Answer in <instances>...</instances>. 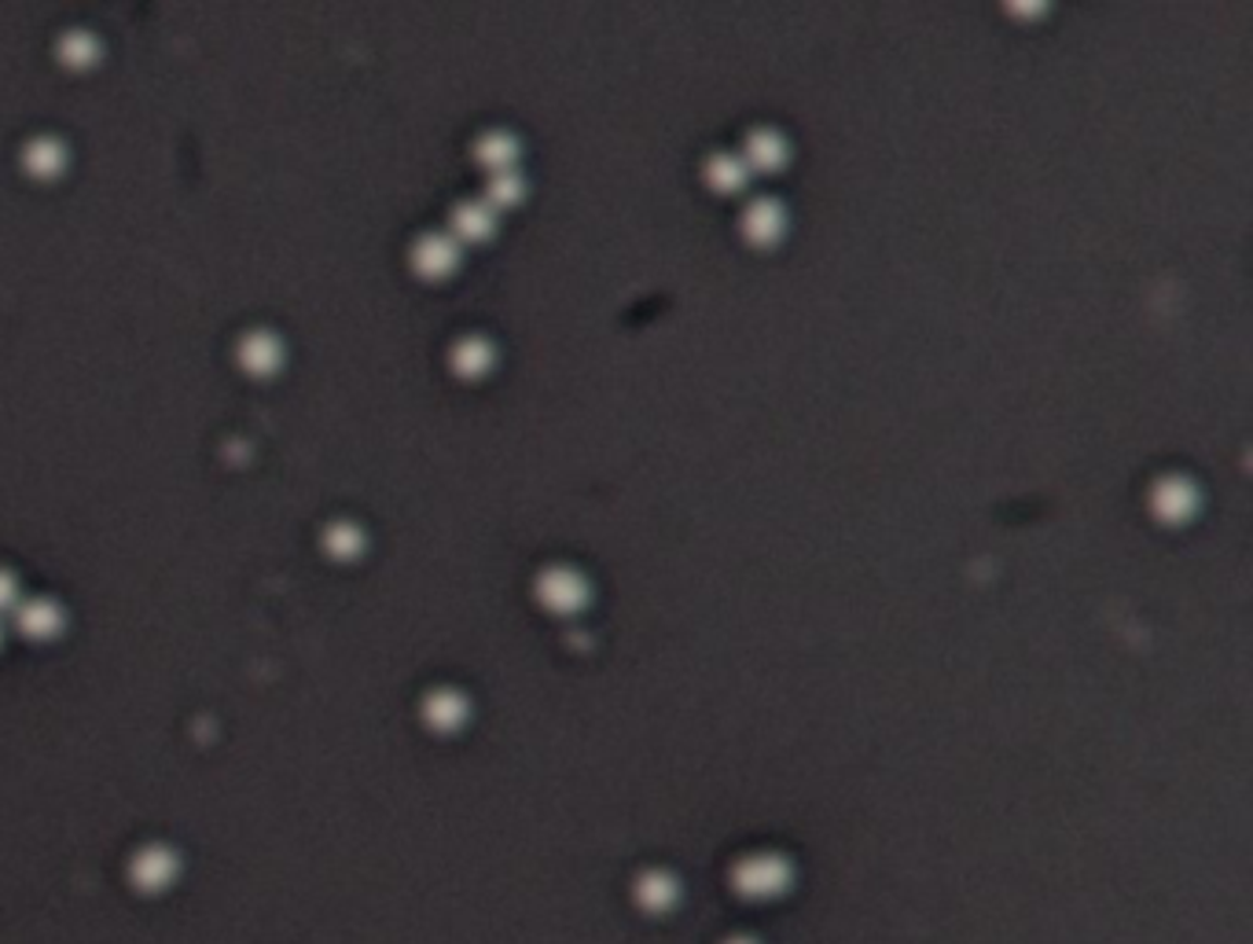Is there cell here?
<instances>
[{"instance_id": "obj_13", "label": "cell", "mask_w": 1253, "mask_h": 944, "mask_svg": "<svg viewBox=\"0 0 1253 944\" xmlns=\"http://www.w3.org/2000/svg\"><path fill=\"white\" fill-rule=\"evenodd\" d=\"M63 162L66 155L55 140H37L26 148V166H30V173H37V177H55V173L63 169Z\"/></svg>"}, {"instance_id": "obj_6", "label": "cell", "mask_w": 1253, "mask_h": 944, "mask_svg": "<svg viewBox=\"0 0 1253 944\" xmlns=\"http://www.w3.org/2000/svg\"><path fill=\"white\" fill-rule=\"evenodd\" d=\"M702 180H706V188L717 191V196H736V191H743L750 185V169L743 166V159H739L736 151H717V155H710L706 166H702Z\"/></svg>"}, {"instance_id": "obj_4", "label": "cell", "mask_w": 1253, "mask_h": 944, "mask_svg": "<svg viewBox=\"0 0 1253 944\" xmlns=\"http://www.w3.org/2000/svg\"><path fill=\"white\" fill-rule=\"evenodd\" d=\"M412 268L423 279H446L460 268V243L449 232L419 236L412 247Z\"/></svg>"}, {"instance_id": "obj_12", "label": "cell", "mask_w": 1253, "mask_h": 944, "mask_svg": "<svg viewBox=\"0 0 1253 944\" xmlns=\"http://www.w3.org/2000/svg\"><path fill=\"white\" fill-rule=\"evenodd\" d=\"M523 196H526V185H523V177H518L515 169H508V173H493V177H489V185H486V206L493 210V214H504V210H511V206H518V202H523Z\"/></svg>"}, {"instance_id": "obj_14", "label": "cell", "mask_w": 1253, "mask_h": 944, "mask_svg": "<svg viewBox=\"0 0 1253 944\" xmlns=\"http://www.w3.org/2000/svg\"><path fill=\"white\" fill-rule=\"evenodd\" d=\"M327 547H331V552L339 555V558L356 555V552H361V529H353V526L331 529V533H327Z\"/></svg>"}, {"instance_id": "obj_2", "label": "cell", "mask_w": 1253, "mask_h": 944, "mask_svg": "<svg viewBox=\"0 0 1253 944\" xmlns=\"http://www.w3.org/2000/svg\"><path fill=\"white\" fill-rule=\"evenodd\" d=\"M1147 504H1151V515L1158 518L1162 526H1183L1199 512V486L1183 475H1162L1151 486Z\"/></svg>"}, {"instance_id": "obj_10", "label": "cell", "mask_w": 1253, "mask_h": 944, "mask_svg": "<svg viewBox=\"0 0 1253 944\" xmlns=\"http://www.w3.org/2000/svg\"><path fill=\"white\" fill-rule=\"evenodd\" d=\"M493 364H497V350L493 342L486 339H464L452 350V372H456L460 379H481Z\"/></svg>"}, {"instance_id": "obj_16", "label": "cell", "mask_w": 1253, "mask_h": 944, "mask_svg": "<svg viewBox=\"0 0 1253 944\" xmlns=\"http://www.w3.org/2000/svg\"><path fill=\"white\" fill-rule=\"evenodd\" d=\"M18 603H23V589H18L15 574L12 570H0V614L18 611Z\"/></svg>"}, {"instance_id": "obj_9", "label": "cell", "mask_w": 1253, "mask_h": 944, "mask_svg": "<svg viewBox=\"0 0 1253 944\" xmlns=\"http://www.w3.org/2000/svg\"><path fill=\"white\" fill-rule=\"evenodd\" d=\"M518 140L511 137V133H486V137H481L478 143H475V159H478V166H486L489 169V177H493V173H508V169H515V162H518Z\"/></svg>"}, {"instance_id": "obj_5", "label": "cell", "mask_w": 1253, "mask_h": 944, "mask_svg": "<svg viewBox=\"0 0 1253 944\" xmlns=\"http://www.w3.org/2000/svg\"><path fill=\"white\" fill-rule=\"evenodd\" d=\"M743 166L750 173H779L790 159V143L784 133L776 129H754L743 140Z\"/></svg>"}, {"instance_id": "obj_15", "label": "cell", "mask_w": 1253, "mask_h": 944, "mask_svg": "<svg viewBox=\"0 0 1253 944\" xmlns=\"http://www.w3.org/2000/svg\"><path fill=\"white\" fill-rule=\"evenodd\" d=\"M63 60L71 63V66L92 63V60H96V45L89 41V37H82V34L66 37V45H63Z\"/></svg>"}, {"instance_id": "obj_7", "label": "cell", "mask_w": 1253, "mask_h": 944, "mask_svg": "<svg viewBox=\"0 0 1253 944\" xmlns=\"http://www.w3.org/2000/svg\"><path fill=\"white\" fill-rule=\"evenodd\" d=\"M497 232V214L486 202H460L452 210V239L456 243H486Z\"/></svg>"}, {"instance_id": "obj_11", "label": "cell", "mask_w": 1253, "mask_h": 944, "mask_svg": "<svg viewBox=\"0 0 1253 944\" xmlns=\"http://www.w3.org/2000/svg\"><path fill=\"white\" fill-rule=\"evenodd\" d=\"M18 625H23L26 635H37V640H45V635L60 632L63 614H60V606H55L52 600H30V603H18Z\"/></svg>"}, {"instance_id": "obj_3", "label": "cell", "mask_w": 1253, "mask_h": 944, "mask_svg": "<svg viewBox=\"0 0 1253 944\" xmlns=\"http://www.w3.org/2000/svg\"><path fill=\"white\" fill-rule=\"evenodd\" d=\"M739 232H743L750 247H776L787 232L784 202H776L768 196L750 199L743 206V214H739Z\"/></svg>"}, {"instance_id": "obj_1", "label": "cell", "mask_w": 1253, "mask_h": 944, "mask_svg": "<svg viewBox=\"0 0 1253 944\" xmlns=\"http://www.w3.org/2000/svg\"><path fill=\"white\" fill-rule=\"evenodd\" d=\"M537 603L544 606L548 614H559V618H574L581 614L588 603H592V589H588V577L574 566H548L541 570L534 584Z\"/></svg>"}, {"instance_id": "obj_8", "label": "cell", "mask_w": 1253, "mask_h": 944, "mask_svg": "<svg viewBox=\"0 0 1253 944\" xmlns=\"http://www.w3.org/2000/svg\"><path fill=\"white\" fill-rule=\"evenodd\" d=\"M239 364H243L250 375H273L279 364H284V345H279L276 335L258 331L239 345Z\"/></svg>"}]
</instances>
